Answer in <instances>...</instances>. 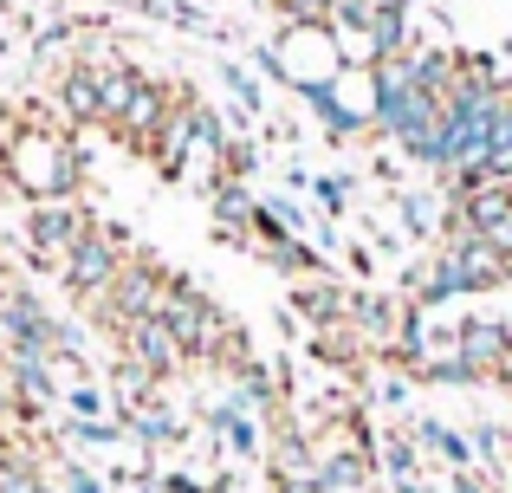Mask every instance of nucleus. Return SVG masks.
Wrapping results in <instances>:
<instances>
[{"label": "nucleus", "instance_id": "6e6552de", "mask_svg": "<svg viewBox=\"0 0 512 493\" xmlns=\"http://www.w3.org/2000/svg\"><path fill=\"white\" fill-rule=\"evenodd\" d=\"M454 351L480 370V383H500V370L512 357V325H500V318H467V325H454Z\"/></svg>", "mask_w": 512, "mask_h": 493}, {"label": "nucleus", "instance_id": "7ed1b4c3", "mask_svg": "<svg viewBox=\"0 0 512 493\" xmlns=\"http://www.w3.org/2000/svg\"><path fill=\"white\" fill-rule=\"evenodd\" d=\"M260 65H266V72H279L286 85L312 91V85H331V78L344 72V46H338L331 26H286L279 46L260 52Z\"/></svg>", "mask_w": 512, "mask_h": 493}, {"label": "nucleus", "instance_id": "4468645a", "mask_svg": "<svg viewBox=\"0 0 512 493\" xmlns=\"http://www.w3.org/2000/svg\"><path fill=\"white\" fill-rule=\"evenodd\" d=\"M415 461H422V442H415V429H409V435H389V442H383V468L396 474V481H415Z\"/></svg>", "mask_w": 512, "mask_h": 493}, {"label": "nucleus", "instance_id": "f8f14e48", "mask_svg": "<svg viewBox=\"0 0 512 493\" xmlns=\"http://www.w3.org/2000/svg\"><path fill=\"white\" fill-rule=\"evenodd\" d=\"M415 442H422L428 455H441L448 468H467V461H474V442H467V435H454L448 422H435V416H422V422H415Z\"/></svg>", "mask_w": 512, "mask_h": 493}, {"label": "nucleus", "instance_id": "f03ea898", "mask_svg": "<svg viewBox=\"0 0 512 493\" xmlns=\"http://www.w3.org/2000/svg\"><path fill=\"white\" fill-rule=\"evenodd\" d=\"M130 253H137V247H130V234L117 228V221H104V215H98V221H91V234H85V241H78L72 253H65V266H59V286L72 292L78 305H91V299H98V292L111 286L117 273H124V260H130Z\"/></svg>", "mask_w": 512, "mask_h": 493}, {"label": "nucleus", "instance_id": "9d476101", "mask_svg": "<svg viewBox=\"0 0 512 493\" xmlns=\"http://www.w3.org/2000/svg\"><path fill=\"white\" fill-rule=\"evenodd\" d=\"M292 312L305 318V325H344L350 318V286L331 273H312V279H292Z\"/></svg>", "mask_w": 512, "mask_h": 493}, {"label": "nucleus", "instance_id": "6ab92c4d", "mask_svg": "<svg viewBox=\"0 0 512 493\" xmlns=\"http://www.w3.org/2000/svg\"><path fill=\"white\" fill-rule=\"evenodd\" d=\"M312 195H318V208H325V215H344V182L338 176H312Z\"/></svg>", "mask_w": 512, "mask_h": 493}, {"label": "nucleus", "instance_id": "423d86ee", "mask_svg": "<svg viewBox=\"0 0 512 493\" xmlns=\"http://www.w3.org/2000/svg\"><path fill=\"white\" fill-rule=\"evenodd\" d=\"M52 104H59V117L72 130H91V124L104 130V65L85 59V52L65 59L59 65V85H52Z\"/></svg>", "mask_w": 512, "mask_h": 493}, {"label": "nucleus", "instance_id": "a211bd4d", "mask_svg": "<svg viewBox=\"0 0 512 493\" xmlns=\"http://www.w3.org/2000/svg\"><path fill=\"white\" fill-rule=\"evenodd\" d=\"M59 481H65V493H104V481L91 468H78V461H59Z\"/></svg>", "mask_w": 512, "mask_h": 493}, {"label": "nucleus", "instance_id": "ddd939ff", "mask_svg": "<svg viewBox=\"0 0 512 493\" xmlns=\"http://www.w3.org/2000/svg\"><path fill=\"white\" fill-rule=\"evenodd\" d=\"M266 7H273L286 26H331L338 0H266Z\"/></svg>", "mask_w": 512, "mask_h": 493}, {"label": "nucleus", "instance_id": "f257e3e1", "mask_svg": "<svg viewBox=\"0 0 512 493\" xmlns=\"http://www.w3.org/2000/svg\"><path fill=\"white\" fill-rule=\"evenodd\" d=\"M163 286H169V266L156 260V253L137 247V253L124 260V273H117L111 286H104L98 299L85 305V312H91V325H98L104 338H117L124 325H137V318H156V312H163Z\"/></svg>", "mask_w": 512, "mask_h": 493}, {"label": "nucleus", "instance_id": "dca6fc26", "mask_svg": "<svg viewBox=\"0 0 512 493\" xmlns=\"http://www.w3.org/2000/svg\"><path fill=\"white\" fill-rule=\"evenodd\" d=\"M65 409H72V416H85V422H98V416H104L111 403H104V390H91V383L78 377L72 390H65Z\"/></svg>", "mask_w": 512, "mask_h": 493}, {"label": "nucleus", "instance_id": "aec40b11", "mask_svg": "<svg viewBox=\"0 0 512 493\" xmlns=\"http://www.w3.org/2000/svg\"><path fill=\"white\" fill-rule=\"evenodd\" d=\"M396 493H428V487L422 481H396Z\"/></svg>", "mask_w": 512, "mask_h": 493}, {"label": "nucleus", "instance_id": "9b49d317", "mask_svg": "<svg viewBox=\"0 0 512 493\" xmlns=\"http://www.w3.org/2000/svg\"><path fill=\"white\" fill-rule=\"evenodd\" d=\"M312 357H318V364H331V370H350V377H357L363 364H376V344L344 318V325H318V331H312Z\"/></svg>", "mask_w": 512, "mask_h": 493}, {"label": "nucleus", "instance_id": "20e7f679", "mask_svg": "<svg viewBox=\"0 0 512 493\" xmlns=\"http://www.w3.org/2000/svg\"><path fill=\"white\" fill-rule=\"evenodd\" d=\"M91 208L78 202V195H59V202H26V260H33V273H59L65 253L91 234Z\"/></svg>", "mask_w": 512, "mask_h": 493}, {"label": "nucleus", "instance_id": "39448f33", "mask_svg": "<svg viewBox=\"0 0 512 493\" xmlns=\"http://www.w3.org/2000/svg\"><path fill=\"white\" fill-rule=\"evenodd\" d=\"M156 318L169 325V338L182 344L188 364H201V357H208V344H214V331L227 325L221 305H214L188 273H169V286H163V312H156Z\"/></svg>", "mask_w": 512, "mask_h": 493}, {"label": "nucleus", "instance_id": "2eb2a0df", "mask_svg": "<svg viewBox=\"0 0 512 493\" xmlns=\"http://www.w3.org/2000/svg\"><path fill=\"white\" fill-rule=\"evenodd\" d=\"M221 85L234 91L240 117H260V111H266V98H260V85H253V78H247V65H221Z\"/></svg>", "mask_w": 512, "mask_h": 493}, {"label": "nucleus", "instance_id": "f3484780", "mask_svg": "<svg viewBox=\"0 0 512 493\" xmlns=\"http://www.w3.org/2000/svg\"><path fill=\"white\" fill-rule=\"evenodd\" d=\"M7 435H20V396H13V383H7V364H0V442Z\"/></svg>", "mask_w": 512, "mask_h": 493}, {"label": "nucleus", "instance_id": "0eeeda50", "mask_svg": "<svg viewBox=\"0 0 512 493\" xmlns=\"http://www.w3.org/2000/svg\"><path fill=\"white\" fill-rule=\"evenodd\" d=\"M111 344H117V357H130L137 370H150L156 383H169L175 370L188 364V357H182V344L169 338V325H163V318H137V325H124Z\"/></svg>", "mask_w": 512, "mask_h": 493}, {"label": "nucleus", "instance_id": "1a4fd4ad", "mask_svg": "<svg viewBox=\"0 0 512 493\" xmlns=\"http://www.w3.org/2000/svg\"><path fill=\"white\" fill-rule=\"evenodd\" d=\"M396 52H415V13H409V0H376L370 33H363V65L396 59Z\"/></svg>", "mask_w": 512, "mask_h": 493}]
</instances>
